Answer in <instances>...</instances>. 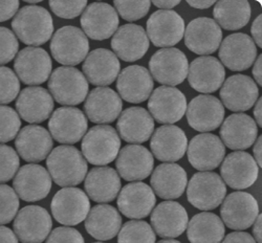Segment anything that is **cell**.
<instances>
[{
	"label": "cell",
	"instance_id": "cell-1",
	"mask_svg": "<svg viewBox=\"0 0 262 243\" xmlns=\"http://www.w3.org/2000/svg\"><path fill=\"white\" fill-rule=\"evenodd\" d=\"M12 29L21 42L38 48L52 38L54 21L47 9L30 5L17 12L12 21Z\"/></svg>",
	"mask_w": 262,
	"mask_h": 243
},
{
	"label": "cell",
	"instance_id": "cell-18",
	"mask_svg": "<svg viewBox=\"0 0 262 243\" xmlns=\"http://www.w3.org/2000/svg\"><path fill=\"white\" fill-rule=\"evenodd\" d=\"M186 114L192 129L207 134L222 126L226 112L220 99L210 95H201L191 100Z\"/></svg>",
	"mask_w": 262,
	"mask_h": 243
},
{
	"label": "cell",
	"instance_id": "cell-10",
	"mask_svg": "<svg viewBox=\"0 0 262 243\" xmlns=\"http://www.w3.org/2000/svg\"><path fill=\"white\" fill-rule=\"evenodd\" d=\"M49 129L52 138L58 143L74 145L86 135L89 120L79 108L60 107L51 116Z\"/></svg>",
	"mask_w": 262,
	"mask_h": 243
},
{
	"label": "cell",
	"instance_id": "cell-41",
	"mask_svg": "<svg viewBox=\"0 0 262 243\" xmlns=\"http://www.w3.org/2000/svg\"><path fill=\"white\" fill-rule=\"evenodd\" d=\"M156 241L154 229L143 220L127 222L118 234V243H156Z\"/></svg>",
	"mask_w": 262,
	"mask_h": 243
},
{
	"label": "cell",
	"instance_id": "cell-8",
	"mask_svg": "<svg viewBox=\"0 0 262 243\" xmlns=\"http://www.w3.org/2000/svg\"><path fill=\"white\" fill-rule=\"evenodd\" d=\"M150 75L164 86L174 87L182 84L189 71L186 55L179 49H162L152 55L149 61Z\"/></svg>",
	"mask_w": 262,
	"mask_h": 243
},
{
	"label": "cell",
	"instance_id": "cell-53",
	"mask_svg": "<svg viewBox=\"0 0 262 243\" xmlns=\"http://www.w3.org/2000/svg\"><path fill=\"white\" fill-rule=\"evenodd\" d=\"M0 243H19L15 233L4 226H0Z\"/></svg>",
	"mask_w": 262,
	"mask_h": 243
},
{
	"label": "cell",
	"instance_id": "cell-60",
	"mask_svg": "<svg viewBox=\"0 0 262 243\" xmlns=\"http://www.w3.org/2000/svg\"><path fill=\"white\" fill-rule=\"evenodd\" d=\"M158 243H182L178 240H174V239H165V240H161Z\"/></svg>",
	"mask_w": 262,
	"mask_h": 243
},
{
	"label": "cell",
	"instance_id": "cell-27",
	"mask_svg": "<svg viewBox=\"0 0 262 243\" xmlns=\"http://www.w3.org/2000/svg\"><path fill=\"white\" fill-rule=\"evenodd\" d=\"M116 167L119 176L127 182L146 180L155 167L152 153L142 145H127L117 157Z\"/></svg>",
	"mask_w": 262,
	"mask_h": 243
},
{
	"label": "cell",
	"instance_id": "cell-12",
	"mask_svg": "<svg viewBox=\"0 0 262 243\" xmlns=\"http://www.w3.org/2000/svg\"><path fill=\"white\" fill-rule=\"evenodd\" d=\"M185 21L172 10H159L147 21L148 39L158 48H172L184 38Z\"/></svg>",
	"mask_w": 262,
	"mask_h": 243
},
{
	"label": "cell",
	"instance_id": "cell-55",
	"mask_svg": "<svg viewBox=\"0 0 262 243\" xmlns=\"http://www.w3.org/2000/svg\"><path fill=\"white\" fill-rule=\"evenodd\" d=\"M254 147H253V154H254V160L256 161L257 165L259 168H261L262 166V149H261V146H262V137L259 136L258 139L256 140V142L254 143Z\"/></svg>",
	"mask_w": 262,
	"mask_h": 243
},
{
	"label": "cell",
	"instance_id": "cell-20",
	"mask_svg": "<svg viewBox=\"0 0 262 243\" xmlns=\"http://www.w3.org/2000/svg\"><path fill=\"white\" fill-rule=\"evenodd\" d=\"M224 183L235 190L252 187L259 175V167L248 152L235 151L224 159L221 168Z\"/></svg>",
	"mask_w": 262,
	"mask_h": 243
},
{
	"label": "cell",
	"instance_id": "cell-13",
	"mask_svg": "<svg viewBox=\"0 0 262 243\" xmlns=\"http://www.w3.org/2000/svg\"><path fill=\"white\" fill-rule=\"evenodd\" d=\"M52 68L51 56L41 48L28 47L21 50L14 61L16 76L30 86L47 82L52 74Z\"/></svg>",
	"mask_w": 262,
	"mask_h": 243
},
{
	"label": "cell",
	"instance_id": "cell-6",
	"mask_svg": "<svg viewBox=\"0 0 262 243\" xmlns=\"http://www.w3.org/2000/svg\"><path fill=\"white\" fill-rule=\"evenodd\" d=\"M53 58L65 66L82 63L90 52V41L82 30L68 26L59 29L51 41Z\"/></svg>",
	"mask_w": 262,
	"mask_h": 243
},
{
	"label": "cell",
	"instance_id": "cell-51",
	"mask_svg": "<svg viewBox=\"0 0 262 243\" xmlns=\"http://www.w3.org/2000/svg\"><path fill=\"white\" fill-rule=\"evenodd\" d=\"M222 243H257L252 235L246 232L236 231L228 234L222 241Z\"/></svg>",
	"mask_w": 262,
	"mask_h": 243
},
{
	"label": "cell",
	"instance_id": "cell-39",
	"mask_svg": "<svg viewBox=\"0 0 262 243\" xmlns=\"http://www.w3.org/2000/svg\"><path fill=\"white\" fill-rule=\"evenodd\" d=\"M225 233L222 218L210 212L196 214L187 227V237L190 243H222Z\"/></svg>",
	"mask_w": 262,
	"mask_h": 243
},
{
	"label": "cell",
	"instance_id": "cell-2",
	"mask_svg": "<svg viewBox=\"0 0 262 243\" xmlns=\"http://www.w3.org/2000/svg\"><path fill=\"white\" fill-rule=\"evenodd\" d=\"M47 166L52 180L63 188L80 185L89 171L82 152L71 145H61L52 150L47 159Z\"/></svg>",
	"mask_w": 262,
	"mask_h": 243
},
{
	"label": "cell",
	"instance_id": "cell-48",
	"mask_svg": "<svg viewBox=\"0 0 262 243\" xmlns=\"http://www.w3.org/2000/svg\"><path fill=\"white\" fill-rule=\"evenodd\" d=\"M53 13L62 19H75L80 16L87 7V2H50L49 3Z\"/></svg>",
	"mask_w": 262,
	"mask_h": 243
},
{
	"label": "cell",
	"instance_id": "cell-44",
	"mask_svg": "<svg viewBox=\"0 0 262 243\" xmlns=\"http://www.w3.org/2000/svg\"><path fill=\"white\" fill-rule=\"evenodd\" d=\"M20 93V81L6 66H0V105L12 103Z\"/></svg>",
	"mask_w": 262,
	"mask_h": 243
},
{
	"label": "cell",
	"instance_id": "cell-22",
	"mask_svg": "<svg viewBox=\"0 0 262 243\" xmlns=\"http://www.w3.org/2000/svg\"><path fill=\"white\" fill-rule=\"evenodd\" d=\"M81 27L86 37L98 41L106 40L119 29V15L111 5L94 3L82 13Z\"/></svg>",
	"mask_w": 262,
	"mask_h": 243
},
{
	"label": "cell",
	"instance_id": "cell-24",
	"mask_svg": "<svg viewBox=\"0 0 262 243\" xmlns=\"http://www.w3.org/2000/svg\"><path fill=\"white\" fill-rule=\"evenodd\" d=\"M187 148V136L182 128L176 125L161 126L151 136L150 149L160 162L176 163L182 160Z\"/></svg>",
	"mask_w": 262,
	"mask_h": 243
},
{
	"label": "cell",
	"instance_id": "cell-61",
	"mask_svg": "<svg viewBox=\"0 0 262 243\" xmlns=\"http://www.w3.org/2000/svg\"><path fill=\"white\" fill-rule=\"evenodd\" d=\"M95 243H104V242H95Z\"/></svg>",
	"mask_w": 262,
	"mask_h": 243
},
{
	"label": "cell",
	"instance_id": "cell-37",
	"mask_svg": "<svg viewBox=\"0 0 262 243\" xmlns=\"http://www.w3.org/2000/svg\"><path fill=\"white\" fill-rule=\"evenodd\" d=\"M151 189L162 200L180 198L188 185L185 169L176 163H164L152 172L150 179Z\"/></svg>",
	"mask_w": 262,
	"mask_h": 243
},
{
	"label": "cell",
	"instance_id": "cell-14",
	"mask_svg": "<svg viewBox=\"0 0 262 243\" xmlns=\"http://www.w3.org/2000/svg\"><path fill=\"white\" fill-rule=\"evenodd\" d=\"M13 188L24 202H40L48 197L52 190V178L43 166L38 164L25 165L14 176Z\"/></svg>",
	"mask_w": 262,
	"mask_h": 243
},
{
	"label": "cell",
	"instance_id": "cell-47",
	"mask_svg": "<svg viewBox=\"0 0 262 243\" xmlns=\"http://www.w3.org/2000/svg\"><path fill=\"white\" fill-rule=\"evenodd\" d=\"M18 50L19 42L15 34L8 28L0 27V66L15 59Z\"/></svg>",
	"mask_w": 262,
	"mask_h": 243
},
{
	"label": "cell",
	"instance_id": "cell-26",
	"mask_svg": "<svg viewBox=\"0 0 262 243\" xmlns=\"http://www.w3.org/2000/svg\"><path fill=\"white\" fill-rule=\"evenodd\" d=\"M121 97L109 87H97L87 95L84 112L87 120L105 125L115 122L122 114Z\"/></svg>",
	"mask_w": 262,
	"mask_h": 243
},
{
	"label": "cell",
	"instance_id": "cell-52",
	"mask_svg": "<svg viewBox=\"0 0 262 243\" xmlns=\"http://www.w3.org/2000/svg\"><path fill=\"white\" fill-rule=\"evenodd\" d=\"M261 15H258L257 18L253 21V25L251 28V34H252V40L255 42V44H257L258 48H262V40H261V36H262V24H261Z\"/></svg>",
	"mask_w": 262,
	"mask_h": 243
},
{
	"label": "cell",
	"instance_id": "cell-32",
	"mask_svg": "<svg viewBox=\"0 0 262 243\" xmlns=\"http://www.w3.org/2000/svg\"><path fill=\"white\" fill-rule=\"evenodd\" d=\"M150 41L144 28L128 24L117 30L112 39L114 54L125 62L141 60L148 52Z\"/></svg>",
	"mask_w": 262,
	"mask_h": 243
},
{
	"label": "cell",
	"instance_id": "cell-38",
	"mask_svg": "<svg viewBox=\"0 0 262 243\" xmlns=\"http://www.w3.org/2000/svg\"><path fill=\"white\" fill-rule=\"evenodd\" d=\"M122 227L120 212L113 206L98 205L90 210L85 219V230L97 240H111L115 238Z\"/></svg>",
	"mask_w": 262,
	"mask_h": 243
},
{
	"label": "cell",
	"instance_id": "cell-3",
	"mask_svg": "<svg viewBox=\"0 0 262 243\" xmlns=\"http://www.w3.org/2000/svg\"><path fill=\"white\" fill-rule=\"evenodd\" d=\"M81 148L86 162L94 166H106L117 159L121 139L114 127L98 125L86 132Z\"/></svg>",
	"mask_w": 262,
	"mask_h": 243
},
{
	"label": "cell",
	"instance_id": "cell-28",
	"mask_svg": "<svg viewBox=\"0 0 262 243\" xmlns=\"http://www.w3.org/2000/svg\"><path fill=\"white\" fill-rule=\"evenodd\" d=\"M54 146L50 132L41 126L29 125L19 131L15 147L20 158L31 164H38L48 159Z\"/></svg>",
	"mask_w": 262,
	"mask_h": 243
},
{
	"label": "cell",
	"instance_id": "cell-25",
	"mask_svg": "<svg viewBox=\"0 0 262 243\" xmlns=\"http://www.w3.org/2000/svg\"><path fill=\"white\" fill-rule=\"evenodd\" d=\"M157 197L147 184L135 182L126 185L119 193L117 205L120 212L127 218L140 220L154 211Z\"/></svg>",
	"mask_w": 262,
	"mask_h": 243
},
{
	"label": "cell",
	"instance_id": "cell-50",
	"mask_svg": "<svg viewBox=\"0 0 262 243\" xmlns=\"http://www.w3.org/2000/svg\"><path fill=\"white\" fill-rule=\"evenodd\" d=\"M18 0H9V2H2L0 0V22L8 21L15 17L19 11Z\"/></svg>",
	"mask_w": 262,
	"mask_h": 243
},
{
	"label": "cell",
	"instance_id": "cell-46",
	"mask_svg": "<svg viewBox=\"0 0 262 243\" xmlns=\"http://www.w3.org/2000/svg\"><path fill=\"white\" fill-rule=\"evenodd\" d=\"M115 10L126 21H138L144 18L151 7V3L146 2H115Z\"/></svg>",
	"mask_w": 262,
	"mask_h": 243
},
{
	"label": "cell",
	"instance_id": "cell-5",
	"mask_svg": "<svg viewBox=\"0 0 262 243\" xmlns=\"http://www.w3.org/2000/svg\"><path fill=\"white\" fill-rule=\"evenodd\" d=\"M187 198L196 209L204 212L220 207L227 195V187L223 179L215 172H199L194 174L187 185Z\"/></svg>",
	"mask_w": 262,
	"mask_h": 243
},
{
	"label": "cell",
	"instance_id": "cell-57",
	"mask_svg": "<svg viewBox=\"0 0 262 243\" xmlns=\"http://www.w3.org/2000/svg\"><path fill=\"white\" fill-rule=\"evenodd\" d=\"M261 98H259L256 102V104L254 105V112H253V115H254V118H255V122L257 124L258 127H262V102H261Z\"/></svg>",
	"mask_w": 262,
	"mask_h": 243
},
{
	"label": "cell",
	"instance_id": "cell-19",
	"mask_svg": "<svg viewBox=\"0 0 262 243\" xmlns=\"http://www.w3.org/2000/svg\"><path fill=\"white\" fill-rule=\"evenodd\" d=\"M221 62L233 72L249 70L257 59V48L252 38L244 33L229 35L220 47Z\"/></svg>",
	"mask_w": 262,
	"mask_h": 243
},
{
	"label": "cell",
	"instance_id": "cell-4",
	"mask_svg": "<svg viewBox=\"0 0 262 243\" xmlns=\"http://www.w3.org/2000/svg\"><path fill=\"white\" fill-rule=\"evenodd\" d=\"M49 91L57 103L65 106H76L85 101L90 85L82 72L71 66L56 69L49 79Z\"/></svg>",
	"mask_w": 262,
	"mask_h": 243
},
{
	"label": "cell",
	"instance_id": "cell-30",
	"mask_svg": "<svg viewBox=\"0 0 262 243\" xmlns=\"http://www.w3.org/2000/svg\"><path fill=\"white\" fill-rule=\"evenodd\" d=\"M82 70L90 83L95 86L106 87L118 79L121 63L113 51L97 49L87 55L83 61Z\"/></svg>",
	"mask_w": 262,
	"mask_h": 243
},
{
	"label": "cell",
	"instance_id": "cell-16",
	"mask_svg": "<svg viewBox=\"0 0 262 243\" xmlns=\"http://www.w3.org/2000/svg\"><path fill=\"white\" fill-rule=\"evenodd\" d=\"M185 46L194 54L209 56L220 49L223 31L214 19L200 17L192 20L185 29Z\"/></svg>",
	"mask_w": 262,
	"mask_h": 243
},
{
	"label": "cell",
	"instance_id": "cell-21",
	"mask_svg": "<svg viewBox=\"0 0 262 243\" xmlns=\"http://www.w3.org/2000/svg\"><path fill=\"white\" fill-rule=\"evenodd\" d=\"M226 157V146L212 134L195 136L188 146V160L191 166L201 172L215 170Z\"/></svg>",
	"mask_w": 262,
	"mask_h": 243
},
{
	"label": "cell",
	"instance_id": "cell-43",
	"mask_svg": "<svg viewBox=\"0 0 262 243\" xmlns=\"http://www.w3.org/2000/svg\"><path fill=\"white\" fill-rule=\"evenodd\" d=\"M19 197L13 188L0 184V226L8 225L19 211Z\"/></svg>",
	"mask_w": 262,
	"mask_h": 243
},
{
	"label": "cell",
	"instance_id": "cell-34",
	"mask_svg": "<svg viewBox=\"0 0 262 243\" xmlns=\"http://www.w3.org/2000/svg\"><path fill=\"white\" fill-rule=\"evenodd\" d=\"M118 135L126 143L139 145L147 142L155 131V120L143 107H129L118 118Z\"/></svg>",
	"mask_w": 262,
	"mask_h": 243
},
{
	"label": "cell",
	"instance_id": "cell-33",
	"mask_svg": "<svg viewBox=\"0 0 262 243\" xmlns=\"http://www.w3.org/2000/svg\"><path fill=\"white\" fill-rule=\"evenodd\" d=\"M151 228L162 238H177L187 230L189 216L177 202H163L151 212Z\"/></svg>",
	"mask_w": 262,
	"mask_h": 243
},
{
	"label": "cell",
	"instance_id": "cell-49",
	"mask_svg": "<svg viewBox=\"0 0 262 243\" xmlns=\"http://www.w3.org/2000/svg\"><path fill=\"white\" fill-rule=\"evenodd\" d=\"M46 243H85L82 234L71 227H59L48 237Z\"/></svg>",
	"mask_w": 262,
	"mask_h": 243
},
{
	"label": "cell",
	"instance_id": "cell-23",
	"mask_svg": "<svg viewBox=\"0 0 262 243\" xmlns=\"http://www.w3.org/2000/svg\"><path fill=\"white\" fill-rule=\"evenodd\" d=\"M188 81L194 91L208 95L217 92L226 79L225 66L212 56L196 58L189 65Z\"/></svg>",
	"mask_w": 262,
	"mask_h": 243
},
{
	"label": "cell",
	"instance_id": "cell-29",
	"mask_svg": "<svg viewBox=\"0 0 262 243\" xmlns=\"http://www.w3.org/2000/svg\"><path fill=\"white\" fill-rule=\"evenodd\" d=\"M55 107L50 92L40 86H30L19 93L16 101L17 114L28 123L39 124L51 118Z\"/></svg>",
	"mask_w": 262,
	"mask_h": 243
},
{
	"label": "cell",
	"instance_id": "cell-11",
	"mask_svg": "<svg viewBox=\"0 0 262 243\" xmlns=\"http://www.w3.org/2000/svg\"><path fill=\"white\" fill-rule=\"evenodd\" d=\"M53 220L50 213L39 206H27L14 218L13 229L23 243H42L51 234Z\"/></svg>",
	"mask_w": 262,
	"mask_h": 243
},
{
	"label": "cell",
	"instance_id": "cell-40",
	"mask_svg": "<svg viewBox=\"0 0 262 243\" xmlns=\"http://www.w3.org/2000/svg\"><path fill=\"white\" fill-rule=\"evenodd\" d=\"M252 10L248 2L223 0L214 5V21L227 31H238L245 28L251 19Z\"/></svg>",
	"mask_w": 262,
	"mask_h": 243
},
{
	"label": "cell",
	"instance_id": "cell-15",
	"mask_svg": "<svg viewBox=\"0 0 262 243\" xmlns=\"http://www.w3.org/2000/svg\"><path fill=\"white\" fill-rule=\"evenodd\" d=\"M148 109L151 117L158 123L172 125L185 116L187 100L178 88L160 86L149 97Z\"/></svg>",
	"mask_w": 262,
	"mask_h": 243
},
{
	"label": "cell",
	"instance_id": "cell-9",
	"mask_svg": "<svg viewBox=\"0 0 262 243\" xmlns=\"http://www.w3.org/2000/svg\"><path fill=\"white\" fill-rule=\"evenodd\" d=\"M222 204L223 223L234 231H244L251 228L260 214L257 200L247 192H233L225 197Z\"/></svg>",
	"mask_w": 262,
	"mask_h": 243
},
{
	"label": "cell",
	"instance_id": "cell-31",
	"mask_svg": "<svg viewBox=\"0 0 262 243\" xmlns=\"http://www.w3.org/2000/svg\"><path fill=\"white\" fill-rule=\"evenodd\" d=\"M154 79L149 71L141 65L125 68L117 79V90L121 99L133 104L147 101L154 92Z\"/></svg>",
	"mask_w": 262,
	"mask_h": 243
},
{
	"label": "cell",
	"instance_id": "cell-45",
	"mask_svg": "<svg viewBox=\"0 0 262 243\" xmlns=\"http://www.w3.org/2000/svg\"><path fill=\"white\" fill-rule=\"evenodd\" d=\"M19 166L18 153L11 146L0 144V184L13 180Z\"/></svg>",
	"mask_w": 262,
	"mask_h": 243
},
{
	"label": "cell",
	"instance_id": "cell-42",
	"mask_svg": "<svg viewBox=\"0 0 262 243\" xmlns=\"http://www.w3.org/2000/svg\"><path fill=\"white\" fill-rule=\"evenodd\" d=\"M21 120L12 107L0 105V143H9L19 134Z\"/></svg>",
	"mask_w": 262,
	"mask_h": 243
},
{
	"label": "cell",
	"instance_id": "cell-54",
	"mask_svg": "<svg viewBox=\"0 0 262 243\" xmlns=\"http://www.w3.org/2000/svg\"><path fill=\"white\" fill-rule=\"evenodd\" d=\"M252 74L254 77V81L256 84H258L259 86L262 85V55H259L258 58L255 60L254 64H253V70H252Z\"/></svg>",
	"mask_w": 262,
	"mask_h": 243
},
{
	"label": "cell",
	"instance_id": "cell-17",
	"mask_svg": "<svg viewBox=\"0 0 262 243\" xmlns=\"http://www.w3.org/2000/svg\"><path fill=\"white\" fill-rule=\"evenodd\" d=\"M224 107L236 114L248 112L260 98L255 81L246 75H233L228 78L220 93Z\"/></svg>",
	"mask_w": 262,
	"mask_h": 243
},
{
	"label": "cell",
	"instance_id": "cell-35",
	"mask_svg": "<svg viewBox=\"0 0 262 243\" xmlns=\"http://www.w3.org/2000/svg\"><path fill=\"white\" fill-rule=\"evenodd\" d=\"M220 135L224 145L231 150H247L257 140L258 126L246 114H233L223 122Z\"/></svg>",
	"mask_w": 262,
	"mask_h": 243
},
{
	"label": "cell",
	"instance_id": "cell-36",
	"mask_svg": "<svg viewBox=\"0 0 262 243\" xmlns=\"http://www.w3.org/2000/svg\"><path fill=\"white\" fill-rule=\"evenodd\" d=\"M122 183L118 172L107 166L93 168L86 175L84 189L89 198L98 204L114 202L121 191Z\"/></svg>",
	"mask_w": 262,
	"mask_h": 243
},
{
	"label": "cell",
	"instance_id": "cell-7",
	"mask_svg": "<svg viewBox=\"0 0 262 243\" xmlns=\"http://www.w3.org/2000/svg\"><path fill=\"white\" fill-rule=\"evenodd\" d=\"M51 210L57 223L67 227H74L86 219L91 210V202L83 190L68 187L55 194Z\"/></svg>",
	"mask_w": 262,
	"mask_h": 243
},
{
	"label": "cell",
	"instance_id": "cell-59",
	"mask_svg": "<svg viewBox=\"0 0 262 243\" xmlns=\"http://www.w3.org/2000/svg\"><path fill=\"white\" fill-rule=\"evenodd\" d=\"M187 4L190 7H192L193 9L207 10V9L213 7L215 5V2H207V0H205V2H200V0H198V2H187Z\"/></svg>",
	"mask_w": 262,
	"mask_h": 243
},
{
	"label": "cell",
	"instance_id": "cell-56",
	"mask_svg": "<svg viewBox=\"0 0 262 243\" xmlns=\"http://www.w3.org/2000/svg\"><path fill=\"white\" fill-rule=\"evenodd\" d=\"M262 216L261 214L258 215L257 219L255 220V223L253 224V235H254V239L257 243H262Z\"/></svg>",
	"mask_w": 262,
	"mask_h": 243
},
{
	"label": "cell",
	"instance_id": "cell-58",
	"mask_svg": "<svg viewBox=\"0 0 262 243\" xmlns=\"http://www.w3.org/2000/svg\"><path fill=\"white\" fill-rule=\"evenodd\" d=\"M154 6H156L157 8L159 9H162V10H170V9H173L176 8L177 6H179L181 4V2H173V0H162V2H154L151 3Z\"/></svg>",
	"mask_w": 262,
	"mask_h": 243
}]
</instances>
